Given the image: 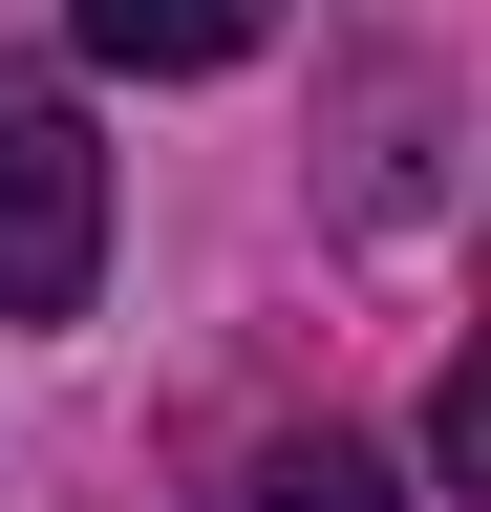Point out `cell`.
<instances>
[{
  "instance_id": "cell-1",
  "label": "cell",
  "mask_w": 491,
  "mask_h": 512,
  "mask_svg": "<svg viewBox=\"0 0 491 512\" xmlns=\"http://www.w3.org/2000/svg\"><path fill=\"white\" fill-rule=\"evenodd\" d=\"M86 278H107V150H86V107L0 43V320H86Z\"/></svg>"
},
{
  "instance_id": "cell-2",
  "label": "cell",
  "mask_w": 491,
  "mask_h": 512,
  "mask_svg": "<svg viewBox=\"0 0 491 512\" xmlns=\"http://www.w3.org/2000/svg\"><path fill=\"white\" fill-rule=\"evenodd\" d=\"M257 43H278V0H86V64H129V86H214Z\"/></svg>"
},
{
  "instance_id": "cell-3",
  "label": "cell",
  "mask_w": 491,
  "mask_h": 512,
  "mask_svg": "<svg viewBox=\"0 0 491 512\" xmlns=\"http://www.w3.org/2000/svg\"><path fill=\"white\" fill-rule=\"evenodd\" d=\"M257 512H406V470H385V448H342V427H299L278 470H257Z\"/></svg>"
}]
</instances>
